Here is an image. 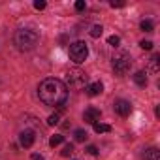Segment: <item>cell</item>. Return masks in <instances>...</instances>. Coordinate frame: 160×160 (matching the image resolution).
Wrapping results in <instances>:
<instances>
[{
  "instance_id": "1",
  "label": "cell",
  "mask_w": 160,
  "mask_h": 160,
  "mask_svg": "<svg viewBox=\"0 0 160 160\" xmlns=\"http://www.w3.org/2000/svg\"><path fill=\"white\" fill-rule=\"evenodd\" d=\"M38 96H40V100L45 106L60 109L64 106L66 98H68V89H66V85L60 81V79L47 77L38 85Z\"/></svg>"
},
{
  "instance_id": "2",
  "label": "cell",
  "mask_w": 160,
  "mask_h": 160,
  "mask_svg": "<svg viewBox=\"0 0 160 160\" xmlns=\"http://www.w3.org/2000/svg\"><path fill=\"white\" fill-rule=\"evenodd\" d=\"M38 40H40V34L36 30H32V28H21L13 36V43L17 45L19 51H30V49H34L36 43H38Z\"/></svg>"
},
{
  "instance_id": "3",
  "label": "cell",
  "mask_w": 160,
  "mask_h": 160,
  "mask_svg": "<svg viewBox=\"0 0 160 160\" xmlns=\"http://www.w3.org/2000/svg\"><path fill=\"white\" fill-rule=\"evenodd\" d=\"M87 57H89V47H87L85 42H73L70 45V58H72V62L81 64V62L87 60Z\"/></svg>"
},
{
  "instance_id": "4",
  "label": "cell",
  "mask_w": 160,
  "mask_h": 160,
  "mask_svg": "<svg viewBox=\"0 0 160 160\" xmlns=\"http://www.w3.org/2000/svg\"><path fill=\"white\" fill-rule=\"evenodd\" d=\"M66 83L72 89H83V87H87V73L83 70H77V68L70 70L66 73Z\"/></svg>"
},
{
  "instance_id": "5",
  "label": "cell",
  "mask_w": 160,
  "mask_h": 160,
  "mask_svg": "<svg viewBox=\"0 0 160 160\" xmlns=\"http://www.w3.org/2000/svg\"><path fill=\"white\" fill-rule=\"evenodd\" d=\"M132 66V57L128 53H119L113 57V72L117 75H124Z\"/></svg>"
},
{
  "instance_id": "6",
  "label": "cell",
  "mask_w": 160,
  "mask_h": 160,
  "mask_svg": "<svg viewBox=\"0 0 160 160\" xmlns=\"http://www.w3.org/2000/svg\"><path fill=\"white\" fill-rule=\"evenodd\" d=\"M34 139H36V134H34L32 130H23V132L19 134V143H21V147H25V149L32 147V145H34Z\"/></svg>"
},
{
  "instance_id": "7",
  "label": "cell",
  "mask_w": 160,
  "mask_h": 160,
  "mask_svg": "<svg viewBox=\"0 0 160 160\" xmlns=\"http://www.w3.org/2000/svg\"><path fill=\"white\" fill-rule=\"evenodd\" d=\"M113 108H115V111H117L121 117H128V115L132 113V106H130V102H126V100H117V102L113 104Z\"/></svg>"
},
{
  "instance_id": "8",
  "label": "cell",
  "mask_w": 160,
  "mask_h": 160,
  "mask_svg": "<svg viewBox=\"0 0 160 160\" xmlns=\"http://www.w3.org/2000/svg\"><path fill=\"white\" fill-rule=\"evenodd\" d=\"M100 109H96V108H89V109H85V113H83V119H85V122H89V124H94V122H98L100 121Z\"/></svg>"
},
{
  "instance_id": "9",
  "label": "cell",
  "mask_w": 160,
  "mask_h": 160,
  "mask_svg": "<svg viewBox=\"0 0 160 160\" xmlns=\"http://www.w3.org/2000/svg\"><path fill=\"white\" fill-rule=\"evenodd\" d=\"M102 91H104V87H102V83H100V81L89 83V85L85 87V92H87L89 96H98V94H100Z\"/></svg>"
},
{
  "instance_id": "10",
  "label": "cell",
  "mask_w": 160,
  "mask_h": 160,
  "mask_svg": "<svg viewBox=\"0 0 160 160\" xmlns=\"http://www.w3.org/2000/svg\"><path fill=\"white\" fill-rule=\"evenodd\" d=\"M158 64H160V55L156 53V55H152V57H151L147 72H149V73H158Z\"/></svg>"
},
{
  "instance_id": "11",
  "label": "cell",
  "mask_w": 160,
  "mask_h": 160,
  "mask_svg": "<svg viewBox=\"0 0 160 160\" xmlns=\"http://www.w3.org/2000/svg\"><path fill=\"white\" fill-rule=\"evenodd\" d=\"M134 81H136V85L138 87H145L147 85V75H145V72H136L134 73Z\"/></svg>"
},
{
  "instance_id": "12",
  "label": "cell",
  "mask_w": 160,
  "mask_h": 160,
  "mask_svg": "<svg viewBox=\"0 0 160 160\" xmlns=\"http://www.w3.org/2000/svg\"><path fill=\"white\" fill-rule=\"evenodd\" d=\"M143 160H160V152H158V149H147L145 151V154H143Z\"/></svg>"
},
{
  "instance_id": "13",
  "label": "cell",
  "mask_w": 160,
  "mask_h": 160,
  "mask_svg": "<svg viewBox=\"0 0 160 160\" xmlns=\"http://www.w3.org/2000/svg\"><path fill=\"white\" fill-rule=\"evenodd\" d=\"M94 132L96 134H104V132H111V126L109 124H104V122H94Z\"/></svg>"
},
{
  "instance_id": "14",
  "label": "cell",
  "mask_w": 160,
  "mask_h": 160,
  "mask_svg": "<svg viewBox=\"0 0 160 160\" xmlns=\"http://www.w3.org/2000/svg\"><path fill=\"white\" fill-rule=\"evenodd\" d=\"M141 30L143 32H152L154 30V25H152V21H149V19H145V21H141Z\"/></svg>"
},
{
  "instance_id": "15",
  "label": "cell",
  "mask_w": 160,
  "mask_h": 160,
  "mask_svg": "<svg viewBox=\"0 0 160 160\" xmlns=\"http://www.w3.org/2000/svg\"><path fill=\"white\" fill-rule=\"evenodd\" d=\"M102 32H104L102 25H94V27L91 28V36H92V38H100V36H102Z\"/></svg>"
},
{
  "instance_id": "16",
  "label": "cell",
  "mask_w": 160,
  "mask_h": 160,
  "mask_svg": "<svg viewBox=\"0 0 160 160\" xmlns=\"http://www.w3.org/2000/svg\"><path fill=\"white\" fill-rule=\"evenodd\" d=\"M87 130H81V128H79V130H75V141H85L87 139Z\"/></svg>"
},
{
  "instance_id": "17",
  "label": "cell",
  "mask_w": 160,
  "mask_h": 160,
  "mask_svg": "<svg viewBox=\"0 0 160 160\" xmlns=\"http://www.w3.org/2000/svg\"><path fill=\"white\" fill-rule=\"evenodd\" d=\"M64 141V136H53L51 139H49V145L51 147H57V145H60Z\"/></svg>"
},
{
  "instance_id": "18",
  "label": "cell",
  "mask_w": 160,
  "mask_h": 160,
  "mask_svg": "<svg viewBox=\"0 0 160 160\" xmlns=\"http://www.w3.org/2000/svg\"><path fill=\"white\" fill-rule=\"evenodd\" d=\"M58 121H60V117H58V113H55V115H49L47 124H49V126H55V124H58Z\"/></svg>"
},
{
  "instance_id": "19",
  "label": "cell",
  "mask_w": 160,
  "mask_h": 160,
  "mask_svg": "<svg viewBox=\"0 0 160 160\" xmlns=\"http://www.w3.org/2000/svg\"><path fill=\"white\" fill-rule=\"evenodd\" d=\"M72 152H73V145H72V143H66V145H64V149H62V152H60V154H62V156H70V154H72Z\"/></svg>"
},
{
  "instance_id": "20",
  "label": "cell",
  "mask_w": 160,
  "mask_h": 160,
  "mask_svg": "<svg viewBox=\"0 0 160 160\" xmlns=\"http://www.w3.org/2000/svg\"><path fill=\"white\" fill-rule=\"evenodd\" d=\"M108 43H109V45H113V47H117V45L121 43V38L113 34V36H109V38H108Z\"/></svg>"
},
{
  "instance_id": "21",
  "label": "cell",
  "mask_w": 160,
  "mask_h": 160,
  "mask_svg": "<svg viewBox=\"0 0 160 160\" xmlns=\"http://www.w3.org/2000/svg\"><path fill=\"white\" fill-rule=\"evenodd\" d=\"M139 45H141V49H147V51L152 49V42H151V40H141Z\"/></svg>"
},
{
  "instance_id": "22",
  "label": "cell",
  "mask_w": 160,
  "mask_h": 160,
  "mask_svg": "<svg viewBox=\"0 0 160 160\" xmlns=\"http://www.w3.org/2000/svg\"><path fill=\"white\" fill-rule=\"evenodd\" d=\"M87 8V4H85V0H77V2H75V10L77 12H83Z\"/></svg>"
},
{
  "instance_id": "23",
  "label": "cell",
  "mask_w": 160,
  "mask_h": 160,
  "mask_svg": "<svg viewBox=\"0 0 160 160\" xmlns=\"http://www.w3.org/2000/svg\"><path fill=\"white\" fill-rule=\"evenodd\" d=\"M45 6H47V4L43 2V0H36V2H34V8H36V10H45Z\"/></svg>"
},
{
  "instance_id": "24",
  "label": "cell",
  "mask_w": 160,
  "mask_h": 160,
  "mask_svg": "<svg viewBox=\"0 0 160 160\" xmlns=\"http://www.w3.org/2000/svg\"><path fill=\"white\" fill-rule=\"evenodd\" d=\"M87 151H89V154H92V156H96V154H98V149H96L94 145H89V147H87Z\"/></svg>"
},
{
  "instance_id": "25",
  "label": "cell",
  "mask_w": 160,
  "mask_h": 160,
  "mask_svg": "<svg viewBox=\"0 0 160 160\" xmlns=\"http://www.w3.org/2000/svg\"><path fill=\"white\" fill-rule=\"evenodd\" d=\"M111 6H113V8H122V6H124V2H115V0H113Z\"/></svg>"
},
{
  "instance_id": "26",
  "label": "cell",
  "mask_w": 160,
  "mask_h": 160,
  "mask_svg": "<svg viewBox=\"0 0 160 160\" xmlns=\"http://www.w3.org/2000/svg\"><path fill=\"white\" fill-rule=\"evenodd\" d=\"M32 160H43V156L42 154H32Z\"/></svg>"
}]
</instances>
